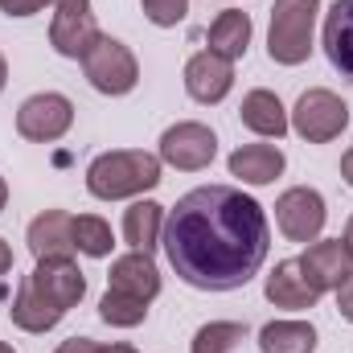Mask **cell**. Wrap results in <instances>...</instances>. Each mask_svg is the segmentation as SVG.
<instances>
[{
  "label": "cell",
  "instance_id": "5bb4252c",
  "mask_svg": "<svg viewBox=\"0 0 353 353\" xmlns=\"http://www.w3.org/2000/svg\"><path fill=\"white\" fill-rule=\"evenodd\" d=\"M107 288L111 292H123L132 300H144L152 304L161 296V271H157V259L148 251H132V255H119L111 271H107Z\"/></svg>",
  "mask_w": 353,
  "mask_h": 353
},
{
  "label": "cell",
  "instance_id": "2e32d148",
  "mask_svg": "<svg viewBox=\"0 0 353 353\" xmlns=\"http://www.w3.org/2000/svg\"><path fill=\"white\" fill-rule=\"evenodd\" d=\"M239 115H243V123H247L255 136H267V140H279V136H288V128H292V119H288L279 94H275V90H263V87L243 94Z\"/></svg>",
  "mask_w": 353,
  "mask_h": 353
},
{
  "label": "cell",
  "instance_id": "52a82bcc",
  "mask_svg": "<svg viewBox=\"0 0 353 353\" xmlns=\"http://www.w3.org/2000/svg\"><path fill=\"white\" fill-rule=\"evenodd\" d=\"M214 157H218V136H214V128H205L197 119L173 123L161 136V165H169L176 173H201L214 165Z\"/></svg>",
  "mask_w": 353,
  "mask_h": 353
},
{
  "label": "cell",
  "instance_id": "ba28073f",
  "mask_svg": "<svg viewBox=\"0 0 353 353\" xmlns=\"http://www.w3.org/2000/svg\"><path fill=\"white\" fill-rule=\"evenodd\" d=\"M74 128V103L58 90H41V94H29L21 107H17V132L33 144H54L62 140L66 132Z\"/></svg>",
  "mask_w": 353,
  "mask_h": 353
},
{
  "label": "cell",
  "instance_id": "4fadbf2b",
  "mask_svg": "<svg viewBox=\"0 0 353 353\" xmlns=\"http://www.w3.org/2000/svg\"><path fill=\"white\" fill-rule=\"evenodd\" d=\"M29 255L33 259H74V214L66 210H46L29 222Z\"/></svg>",
  "mask_w": 353,
  "mask_h": 353
},
{
  "label": "cell",
  "instance_id": "8992f818",
  "mask_svg": "<svg viewBox=\"0 0 353 353\" xmlns=\"http://www.w3.org/2000/svg\"><path fill=\"white\" fill-rule=\"evenodd\" d=\"M350 128V107L341 94L325 87H312L304 90L292 107V132L304 140V144H329L337 140L341 132Z\"/></svg>",
  "mask_w": 353,
  "mask_h": 353
},
{
  "label": "cell",
  "instance_id": "7a4b0ae2",
  "mask_svg": "<svg viewBox=\"0 0 353 353\" xmlns=\"http://www.w3.org/2000/svg\"><path fill=\"white\" fill-rule=\"evenodd\" d=\"M83 296H87V275L74 259H37V267L21 279L8 316L25 333H50Z\"/></svg>",
  "mask_w": 353,
  "mask_h": 353
},
{
  "label": "cell",
  "instance_id": "ac0fdd59",
  "mask_svg": "<svg viewBox=\"0 0 353 353\" xmlns=\"http://www.w3.org/2000/svg\"><path fill=\"white\" fill-rule=\"evenodd\" d=\"M230 176H239L243 185H271L275 176L283 173V152L275 144H243L230 152Z\"/></svg>",
  "mask_w": 353,
  "mask_h": 353
},
{
  "label": "cell",
  "instance_id": "7402d4cb",
  "mask_svg": "<svg viewBox=\"0 0 353 353\" xmlns=\"http://www.w3.org/2000/svg\"><path fill=\"white\" fill-rule=\"evenodd\" d=\"M247 341V325L239 321H210L193 333V345L189 353H234Z\"/></svg>",
  "mask_w": 353,
  "mask_h": 353
},
{
  "label": "cell",
  "instance_id": "8fae6325",
  "mask_svg": "<svg viewBox=\"0 0 353 353\" xmlns=\"http://www.w3.org/2000/svg\"><path fill=\"white\" fill-rule=\"evenodd\" d=\"M230 87H234V62L230 58H222L214 50H201L185 62V90H189L193 103L214 107L230 94Z\"/></svg>",
  "mask_w": 353,
  "mask_h": 353
},
{
  "label": "cell",
  "instance_id": "e0dca14e",
  "mask_svg": "<svg viewBox=\"0 0 353 353\" xmlns=\"http://www.w3.org/2000/svg\"><path fill=\"white\" fill-rule=\"evenodd\" d=\"M325 54L333 70H341V79L353 83V0H337L325 12Z\"/></svg>",
  "mask_w": 353,
  "mask_h": 353
},
{
  "label": "cell",
  "instance_id": "4316f807",
  "mask_svg": "<svg viewBox=\"0 0 353 353\" xmlns=\"http://www.w3.org/2000/svg\"><path fill=\"white\" fill-rule=\"evenodd\" d=\"M337 308H341V316L353 325V271H350V279L337 288Z\"/></svg>",
  "mask_w": 353,
  "mask_h": 353
},
{
  "label": "cell",
  "instance_id": "d6986e66",
  "mask_svg": "<svg viewBox=\"0 0 353 353\" xmlns=\"http://www.w3.org/2000/svg\"><path fill=\"white\" fill-rule=\"evenodd\" d=\"M165 234V205L161 201H132L123 210V243L132 251H152Z\"/></svg>",
  "mask_w": 353,
  "mask_h": 353
},
{
  "label": "cell",
  "instance_id": "e575fe53",
  "mask_svg": "<svg viewBox=\"0 0 353 353\" xmlns=\"http://www.w3.org/2000/svg\"><path fill=\"white\" fill-rule=\"evenodd\" d=\"M0 353H17V350H12V345H8V341H0Z\"/></svg>",
  "mask_w": 353,
  "mask_h": 353
},
{
  "label": "cell",
  "instance_id": "f1b7e54d",
  "mask_svg": "<svg viewBox=\"0 0 353 353\" xmlns=\"http://www.w3.org/2000/svg\"><path fill=\"white\" fill-rule=\"evenodd\" d=\"M8 271H12V247L0 239V275H8Z\"/></svg>",
  "mask_w": 353,
  "mask_h": 353
},
{
  "label": "cell",
  "instance_id": "83f0119b",
  "mask_svg": "<svg viewBox=\"0 0 353 353\" xmlns=\"http://www.w3.org/2000/svg\"><path fill=\"white\" fill-rule=\"evenodd\" d=\"M54 353H99V345L90 337H70V341H62Z\"/></svg>",
  "mask_w": 353,
  "mask_h": 353
},
{
  "label": "cell",
  "instance_id": "f546056e",
  "mask_svg": "<svg viewBox=\"0 0 353 353\" xmlns=\"http://www.w3.org/2000/svg\"><path fill=\"white\" fill-rule=\"evenodd\" d=\"M341 176H345V185L353 189V148L345 152V157H341Z\"/></svg>",
  "mask_w": 353,
  "mask_h": 353
},
{
  "label": "cell",
  "instance_id": "d4e9b609",
  "mask_svg": "<svg viewBox=\"0 0 353 353\" xmlns=\"http://www.w3.org/2000/svg\"><path fill=\"white\" fill-rule=\"evenodd\" d=\"M140 8H144V17H148L157 29H173V25L185 21L189 0H140Z\"/></svg>",
  "mask_w": 353,
  "mask_h": 353
},
{
  "label": "cell",
  "instance_id": "7c38bea8",
  "mask_svg": "<svg viewBox=\"0 0 353 353\" xmlns=\"http://www.w3.org/2000/svg\"><path fill=\"white\" fill-rule=\"evenodd\" d=\"M300 271H304V279L325 296V292H337L345 279H350L353 271V255L345 251V243L341 239H316L300 259Z\"/></svg>",
  "mask_w": 353,
  "mask_h": 353
},
{
  "label": "cell",
  "instance_id": "836d02e7",
  "mask_svg": "<svg viewBox=\"0 0 353 353\" xmlns=\"http://www.w3.org/2000/svg\"><path fill=\"white\" fill-rule=\"evenodd\" d=\"M4 201H8V181L0 176V210H4Z\"/></svg>",
  "mask_w": 353,
  "mask_h": 353
},
{
  "label": "cell",
  "instance_id": "6da1fadb",
  "mask_svg": "<svg viewBox=\"0 0 353 353\" xmlns=\"http://www.w3.org/2000/svg\"><path fill=\"white\" fill-rule=\"evenodd\" d=\"M165 255L197 292H234L259 275L271 247L263 205L234 185L189 189L165 214Z\"/></svg>",
  "mask_w": 353,
  "mask_h": 353
},
{
  "label": "cell",
  "instance_id": "484cf974",
  "mask_svg": "<svg viewBox=\"0 0 353 353\" xmlns=\"http://www.w3.org/2000/svg\"><path fill=\"white\" fill-rule=\"evenodd\" d=\"M46 4H54V0H0V12H4V17H33V12H41Z\"/></svg>",
  "mask_w": 353,
  "mask_h": 353
},
{
  "label": "cell",
  "instance_id": "4dcf8cb0",
  "mask_svg": "<svg viewBox=\"0 0 353 353\" xmlns=\"http://www.w3.org/2000/svg\"><path fill=\"white\" fill-rule=\"evenodd\" d=\"M99 353H136V345H128V341H111V345H99Z\"/></svg>",
  "mask_w": 353,
  "mask_h": 353
},
{
  "label": "cell",
  "instance_id": "9c48e42d",
  "mask_svg": "<svg viewBox=\"0 0 353 353\" xmlns=\"http://www.w3.org/2000/svg\"><path fill=\"white\" fill-rule=\"evenodd\" d=\"M329 222V210H325V197L308 185H296V189H283L279 201H275V226L288 243H316L321 230Z\"/></svg>",
  "mask_w": 353,
  "mask_h": 353
},
{
  "label": "cell",
  "instance_id": "3957f363",
  "mask_svg": "<svg viewBox=\"0 0 353 353\" xmlns=\"http://www.w3.org/2000/svg\"><path fill=\"white\" fill-rule=\"evenodd\" d=\"M161 185V157L140 152V148H115L94 157L87 169V189L99 201H123L140 197Z\"/></svg>",
  "mask_w": 353,
  "mask_h": 353
},
{
  "label": "cell",
  "instance_id": "30bf717a",
  "mask_svg": "<svg viewBox=\"0 0 353 353\" xmlns=\"http://www.w3.org/2000/svg\"><path fill=\"white\" fill-rule=\"evenodd\" d=\"M99 41V21L90 0H54V21H50V46L62 58L83 62L90 46Z\"/></svg>",
  "mask_w": 353,
  "mask_h": 353
},
{
  "label": "cell",
  "instance_id": "1f68e13d",
  "mask_svg": "<svg viewBox=\"0 0 353 353\" xmlns=\"http://www.w3.org/2000/svg\"><path fill=\"white\" fill-rule=\"evenodd\" d=\"M341 243H345V251L353 255V214H350V222H345V239H341Z\"/></svg>",
  "mask_w": 353,
  "mask_h": 353
},
{
  "label": "cell",
  "instance_id": "44dd1931",
  "mask_svg": "<svg viewBox=\"0 0 353 353\" xmlns=\"http://www.w3.org/2000/svg\"><path fill=\"white\" fill-rule=\"evenodd\" d=\"M259 350L263 353H312L316 350V329L308 321H271L259 329Z\"/></svg>",
  "mask_w": 353,
  "mask_h": 353
},
{
  "label": "cell",
  "instance_id": "cb8c5ba5",
  "mask_svg": "<svg viewBox=\"0 0 353 353\" xmlns=\"http://www.w3.org/2000/svg\"><path fill=\"white\" fill-rule=\"evenodd\" d=\"M99 316H103L107 325H115V329H136V325H144V316H148V304L107 288V296L99 300Z\"/></svg>",
  "mask_w": 353,
  "mask_h": 353
},
{
  "label": "cell",
  "instance_id": "277c9868",
  "mask_svg": "<svg viewBox=\"0 0 353 353\" xmlns=\"http://www.w3.org/2000/svg\"><path fill=\"white\" fill-rule=\"evenodd\" d=\"M316 12H321V0H275L271 4L267 58L275 66H300V62H308Z\"/></svg>",
  "mask_w": 353,
  "mask_h": 353
},
{
  "label": "cell",
  "instance_id": "d6a6232c",
  "mask_svg": "<svg viewBox=\"0 0 353 353\" xmlns=\"http://www.w3.org/2000/svg\"><path fill=\"white\" fill-rule=\"evenodd\" d=\"M4 83H8V62H4V54H0V90H4Z\"/></svg>",
  "mask_w": 353,
  "mask_h": 353
},
{
  "label": "cell",
  "instance_id": "5b68a950",
  "mask_svg": "<svg viewBox=\"0 0 353 353\" xmlns=\"http://www.w3.org/2000/svg\"><path fill=\"white\" fill-rule=\"evenodd\" d=\"M83 74H87V83L99 94L119 99V94H132L136 90V83H140V62H136V54L119 37L99 33V41L83 54Z\"/></svg>",
  "mask_w": 353,
  "mask_h": 353
},
{
  "label": "cell",
  "instance_id": "603a6c76",
  "mask_svg": "<svg viewBox=\"0 0 353 353\" xmlns=\"http://www.w3.org/2000/svg\"><path fill=\"white\" fill-rule=\"evenodd\" d=\"M74 247L87 259H107L111 247H115V234H111V226L99 214H79L74 218Z\"/></svg>",
  "mask_w": 353,
  "mask_h": 353
},
{
  "label": "cell",
  "instance_id": "ffe728a7",
  "mask_svg": "<svg viewBox=\"0 0 353 353\" xmlns=\"http://www.w3.org/2000/svg\"><path fill=\"white\" fill-rule=\"evenodd\" d=\"M205 37H210V50H214V54L239 62V58L247 54V46H251V17L239 12V8H226V12L214 17V25H210Z\"/></svg>",
  "mask_w": 353,
  "mask_h": 353
},
{
  "label": "cell",
  "instance_id": "9a60e30c",
  "mask_svg": "<svg viewBox=\"0 0 353 353\" xmlns=\"http://www.w3.org/2000/svg\"><path fill=\"white\" fill-rule=\"evenodd\" d=\"M263 296L275 308H292V312L316 308V300H321V292L304 279V271H300L296 259H279V263L271 267V275H267V283H263Z\"/></svg>",
  "mask_w": 353,
  "mask_h": 353
}]
</instances>
